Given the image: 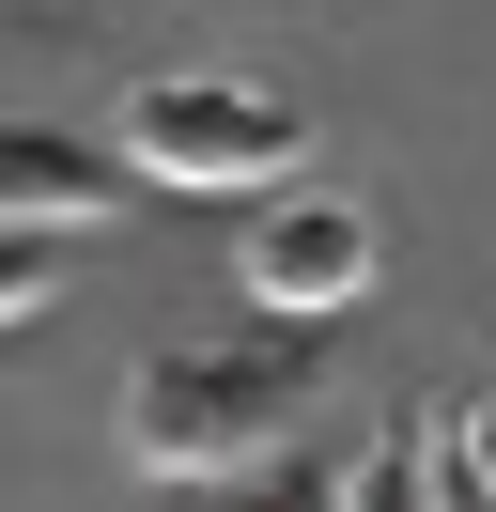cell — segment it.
Segmentation results:
<instances>
[{"label":"cell","mask_w":496,"mask_h":512,"mask_svg":"<svg viewBox=\"0 0 496 512\" xmlns=\"http://www.w3.org/2000/svg\"><path fill=\"white\" fill-rule=\"evenodd\" d=\"M295 435V357L279 342H155L124 373V450L155 481H264Z\"/></svg>","instance_id":"cell-1"},{"label":"cell","mask_w":496,"mask_h":512,"mask_svg":"<svg viewBox=\"0 0 496 512\" xmlns=\"http://www.w3.org/2000/svg\"><path fill=\"white\" fill-rule=\"evenodd\" d=\"M109 140L140 156V187H295V109L279 94H233V78H140L109 109Z\"/></svg>","instance_id":"cell-2"},{"label":"cell","mask_w":496,"mask_h":512,"mask_svg":"<svg viewBox=\"0 0 496 512\" xmlns=\"http://www.w3.org/2000/svg\"><path fill=\"white\" fill-rule=\"evenodd\" d=\"M248 295H264V311H357L372 295V202L279 187L264 218H248Z\"/></svg>","instance_id":"cell-3"},{"label":"cell","mask_w":496,"mask_h":512,"mask_svg":"<svg viewBox=\"0 0 496 512\" xmlns=\"http://www.w3.org/2000/svg\"><path fill=\"white\" fill-rule=\"evenodd\" d=\"M140 156L124 140H78V125H16L0 109V218H47V233H109Z\"/></svg>","instance_id":"cell-4"},{"label":"cell","mask_w":496,"mask_h":512,"mask_svg":"<svg viewBox=\"0 0 496 512\" xmlns=\"http://www.w3.org/2000/svg\"><path fill=\"white\" fill-rule=\"evenodd\" d=\"M47 295H62V233L47 218H0V326H31Z\"/></svg>","instance_id":"cell-5"},{"label":"cell","mask_w":496,"mask_h":512,"mask_svg":"<svg viewBox=\"0 0 496 512\" xmlns=\"http://www.w3.org/2000/svg\"><path fill=\"white\" fill-rule=\"evenodd\" d=\"M326 497H419V435H372L357 466H326Z\"/></svg>","instance_id":"cell-6"},{"label":"cell","mask_w":496,"mask_h":512,"mask_svg":"<svg viewBox=\"0 0 496 512\" xmlns=\"http://www.w3.org/2000/svg\"><path fill=\"white\" fill-rule=\"evenodd\" d=\"M450 481H465V497H496V404H465V435H450Z\"/></svg>","instance_id":"cell-7"}]
</instances>
